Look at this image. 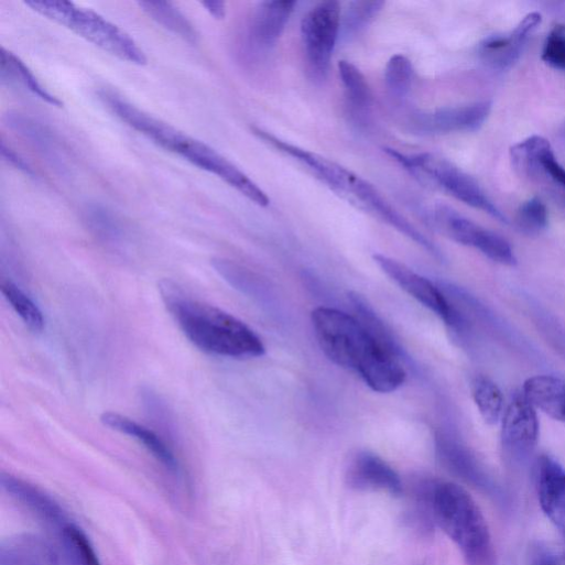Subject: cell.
<instances>
[{
  "mask_svg": "<svg viewBox=\"0 0 565 565\" xmlns=\"http://www.w3.org/2000/svg\"><path fill=\"white\" fill-rule=\"evenodd\" d=\"M548 222V214L545 204L540 198H531L523 203L515 218L518 229L528 236L542 232Z\"/></svg>",
  "mask_w": 565,
  "mask_h": 565,
  "instance_id": "obj_33",
  "label": "cell"
},
{
  "mask_svg": "<svg viewBox=\"0 0 565 565\" xmlns=\"http://www.w3.org/2000/svg\"><path fill=\"white\" fill-rule=\"evenodd\" d=\"M535 481L541 509L552 523L565 529V468L543 455L536 463Z\"/></svg>",
  "mask_w": 565,
  "mask_h": 565,
  "instance_id": "obj_15",
  "label": "cell"
},
{
  "mask_svg": "<svg viewBox=\"0 0 565 565\" xmlns=\"http://www.w3.org/2000/svg\"><path fill=\"white\" fill-rule=\"evenodd\" d=\"M523 395L534 409L565 423V381L553 376H535L523 385Z\"/></svg>",
  "mask_w": 565,
  "mask_h": 565,
  "instance_id": "obj_20",
  "label": "cell"
},
{
  "mask_svg": "<svg viewBox=\"0 0 565 565\" xmlns=\"http://www.w3.org/2000/svg\"><path fill=\"white\" fill-rule=\"evenodd\" d=\"M564 555H565V553H564Z\"/></svg>",
  "mask_w": 565,
  "mask_h": 565,
  "instance_id": "obj_38",
  "label": "cell"
},
{
  "mask_svg": "<svg viewBox=\"0 0 565 565\" xmlns=\"http://www.w3.org/2000/svg\"><path fill=\"white\" fill-rule=\"evenodd\" d=\"M434 220L441 231L457 243L474 248L502 265L517 264L513 250L504 238L476 225L452 208L436 207Z\"/></svg>",
  "mask_w": 565,
  "mask_h": 565,
  "instance_id": "obj_9",
  "label": "cell"
},
{
  "mask_svg": "<svg viewBox=\"0 0 565 565\" xmlns=\"http://www.w3.org/2000/svg\"><path fill=\"white\" fill-rule=\"evenodd\" d=\"M374 262L401 290L437 315L457 334L467 328L463 314L453 305L444 291L405 264L383 254H374Z\"/></svg>",
  "mask_w": 565,
  "mask_h": 565,
  "instance_id": "obj_8",
  "label": "cell"
},
{
  "mask_svg": "<svg viewBox=\"0 0 565 565\" xmlns=\"http://www.w3.org/2000/svg\"><path fill=\"white\" fill-rule=\"evenodd\" d=\"M513 160L528 170L541 171L555 184L565 188V169L556 160L550 143L541 137H532L511 150Z\"/></svg>",
  "mask_w": 565,
  "mask_h": 565,
  "instance_id": "obj_21",
  "label": "cell"
},
{
  "mask_svg": "<svg viewBox=\"0 0 565 565\" xmlns=\"http://www.w3.org/2000/svg\"><path fill=\"white\" fill-rule=\"evenodd\" d=\"M385 152L410 173L434 183L457 200L502 224L508 222L503 213L488 198L478 183L447 160L427 153L408 155L393 150Z\"/></svg>",
  "mask_w": 565,
  "mask_h": 565,
  "instance_id": "obj_6",
  "label": "cell"
},
{
  "mask_svg": "<svg viewBox=\"0 0 565 565\" xmlns=\"http://www.w3.org/2000/svg\"><path fill=\"white\" fill-rule=\"evenodd\" d=\"M2 482L9 492L46 522L59 528L68 523L62 507L37 487L10 475H4Z\"/></svg>",
  "mask_w": 565,
  "mask_h": 565,
  "instance_id": "obj_22",
  "label": "cell"
},
{
  "mask_svg": "<svg viewBox=\"0 0 565 565\" xmlns=\"http://www.w3.org/2000/svg\"><path fill=\"white\" fill-rule=\"evenodd\" d=\"M85 220L89 228L105 240L118 241L123 236V228L117 215L102 205H89L85 209Z\"/></svg>",
  "mask_w": 565,
  "mask_h": 565,
  "instance_id": "obj_31",
  "label": "cell"
},
{
  "mask_svg": "<svg viewBox=\"0 0 565 565\" xmlns=\"http://www.w3.org/2000/svg\"><path fill=\"white\" fill-rule=\"evenodd\" d=\"M141 9L157 24L184 41L196 44L198 33L188 19L172 3L141 2Z\"/></svg>",
  "mask_w": 565,
  "mask_h": 565,
  "instance_id": "obj_25",
  "label": "cell"
},
{
  "mask_svg": "<svg viewBox=\"0 0 565 565\" xmlns=\"http://www.w3.org/2000/svg\"><path fill=\"white\" fill-rule=\"evenodd\" d=\"M435 450L439 463L454 476L479 491L504 502L506 495L483 469L477 458L457 439L444 433L435 436Z\"/></svg>",
  "mask_w": 565,
  "mask_h": 565,
  "instance_id": "obj_11",
  "label": "cell"
},
{
  "mask_svg": "<svg viewBox=\"0 0 565 565\" xmlns=\"http://www.w3.org/2000/svg\"><path fill=\"white\" fill-rule=\"evenodd\" d=\"M340 28V6L334 0L317 4L302 21L301 33L307 68L317 82L327 77Z\"/></svg>",
  "mask_w": 565,
  "mask_h": 565,
  "instance_id": "obj_7",
  "label": "cell"
},
{
  "mask_svg": "<svg viewBox=\"0 0 565 565\" xmlns=\"http://www.w3.org/2000/svg\"><path fill=\"white\" fill-rule=\"evenodd\" d=\"M415 70L412 63L403 55H394L387 64L384 80L388 91L398 99L405 98L413 86Z\"/></svg>",
  "mask_w": 565,
  "mask_h": 565,
  "instance_id": "obj_30",
  "label": "cell"
},
{
  "mask_svg": "<svg viewBox=\"0 0 565 565\" xmlns=\"http://www.w3.org/2000/svg\"><path fill=\"white\" fill-rule=\"evenodd\" d=\"M339 76L346 97L358 112H366L371 106V91L362 73L351 63L341 61L338 64Z\"/></svg>",
  "mask_w": 565,
  "mask_h": 565,
  "instance_id": "obj_27",
  "label": "cell"
},
{
  "mask_svg": "<svg viewBox=\"0 0 565 565\" xmlns=\"http://www.w3.org/2000/svg\"><path fill=\"white\" fill-rule=\"evenodd\" d=\"M296 2L291 0H271L263 2L257 9L251 29L250 37L252 44L261 51L273 48L281 36L294 12Z\"/></svg>",
  "mask_w": 565,
  "mask_h": 565,
  "instance_id": "obj_18",
  "label": "cell"
},
{
  "mask_svg": "<svg viewBox=\"0 0 565 565\" xmlns=\"http://www.w3.org/2000/svg\"><path fill=\"white\" fill-rule=\"evenodd\" d=\"M490 111L488 101L443 108L421 117L420 126L432 134L475 132L483 126Z\"/></svg>",
  "mask_w": 565,
  "mask_h": 565,
  "instance_id": "obj_16",
  "label": "cell"
},
{
  "mask_svg": "<svg viewBox=\"0 0 565 565\" xmlns=\"http://www.w3.org/2000/svg\"><path fill=\"white\" fill-rule=\"evenodd\" d=\"M346 478L350 487L359 490H379L399 497L404 491L398 472L381 457L357 452L349 460Z\"/></svg>",
  "mask_w": 565,
  "mask_h": 565,
  "instance_id": "obj_13",
  "label": "cell"
},
{
  "mask_svg": "<svg viewBox=\"0 0 565 565\" xmlns=\"http://www.w3.org/2000/svg\"><path fill=\"white\" fill-rule=\"evenodd\" d=\"M59 550L63 565H101L87 535L73 523L61 528Z\"/></svg>",
  "mask_w": 565,
  "mask_h": 565,
  "instance_id": "obj_24",
  "label": "cell"
},
{
  "mask_svg": "<svg viewBox=\"0 0 565 565\" xmlns=\"http://www.w3.org/2000/svg\"><path fill=\"white\" fill-rule=\"evenodd\" d=\"M25 4L122 61L139 66L148 64L144 52L129 34L91 10L65 0H28Z\"/></svg>",
  "mask_w": 565,
  "mask_h": 565,
  "instance_id": "obj_5",
  "label": "cell"
},
{
  "mask_svg": "<svg viewBox=\"0 0 565 565\" xmlns=\"http://www.w3.org/2000/svg\"><path fill=\"white\" fill-rule=\"evenodd\" d=\"M542 61L551 68L565 73V25L555 26L547 35Z\"/></svg>",
  "mask_w": 565,
  "mask_h": 565,
  "instance_id": "obj_34",
  "label": "cell"
},
{
  "mask_svg": "<svg viewBox=\"0 0 565 565\" xmlns=\"http://www.w3.org/2000/svg\"><path fill=\"white\" fill-rule=\"evenodd\" d=\"M472 398L480 415L488 424H496L502 414L503 398L498 385L486 377L472 382Z\"/></svg>",
  "mask_w": 565,
  "mask_h": 565,
  "instance_id": "obj_28",
  "label": "cell"
},
{
  "mask_svg": "<svg viewBox=\"0 0 565 565\" xmlns=\"http://www.w3.org/2000/svg\"><path fill=\"white\" fill-rule=\"evenodd\" d=\"M99 97L122 122L159 146L216 175L258 206L270 205L268 195L253 181L209 145L141 111L115 91L101 90Z\"/></svg>",
  "mask_w": 565,
  "mask_h": 565,
  "instance_id": "obj_2",
  "label": "cell"
},
{
  "mask_svg": "<svg viewBox=\"0 0 565 565\" xmlns=\"http://www.w3.org/2000/svg\"><path fill=\"white\" fill-rule=\"evenodd\" d=\"M2 156L9 164L14 166L17 170L31 176L35 175L31 165L6 143H2Z\"/></svg>",
  "mask_w": 565,
  "mask_h": 565,
  "instance_id": "obj_35",
  "label": "cell"
},
{
  "mask_svg": "<svg viewBox=\"0 0 565 565\" xmlns=\"http://www.w3.org/2000/svg\"><path fill=\"white\" fill-rule=\"evenodd\" d=\"M431 503L434 523L457 545L468 565H497L487 521L463 487L434 479Z\"/></svg>",
  "mask_w": 565,
  "mask_h": 565,
  "instance_id": "obj_4",
  "label": "cell"
},
{
  "mask_svg": "<svg viewBox=\"0 0 565 565\" xmlns=\"http://www.w3.org/2000/svg\"><path fill=\"white\" fill-rule=\"evenodd\" d=\"M539 437L535 409L522 394H515L503 415L501 443L507 457L517 464L533 453Z\"/></svg>",
  "mask_w": 565,
  "mask_h": 565,
  "instance_id": "obj_10",
  "label": "cell"
},
{
  "mask_svg": "<svg viewBox=\"0 0 565 565\" xmlns=\"http://www.w3.org/2000/svg\"><path fill=\"white\" fill-rule=\"evenodd\" d=\"M383 2H354L348 7L341 20L340 33L349 37L359 34L381 12Z\"/></svg>",
  "mask_w": 565,
  "mask_h": 565,
  "instance_id": "obj_32",
  "label": "cell"
},
{
  "mask_svg": "<svg viewBox=\"0 0 565 565\" xmlns=\"http://www.w3.org/2000/svg\"><path fill=\"white\" fill-rule=\"evenodd\" d=\"M347 199L357 204L361 209L369 211L392 228H395L399 232L403 233L430 253L439 257V251L435 245L395 210L368 181L356 176Z\"/></svg>",
  "mask_w": 565,
  "mask_h": 565,
  "instance_id": "obj_12",
  "label": "cell"
},
{
  "mask_svg": "<svg viewBox=\"0 0 565 565\" xmlns=\"http://www.w3.org/2000/svg\"><path fill=\"white\" fill-rule=\"evenodd\" d=\"M0 565H62V554L46 537L23 533L2 543Z\"/></svg>",
  "mask_w": 565,
  "mask_h": 565,
  "instance_id": "obj_17",
  "label": "cell"
},
{
  "mask_svg": "<svg viewBox=\"0 0 565 565\" xmlns=\"http://www.w3.org/2000/svg\"><path fill=\"white\" fill-rule=\"evenodd\" d=\"M203 7L218 21L226 18V3L219 2V0H209V2H204Z\"/></svg>",
  "mask_w": 565,
  "mask_h": 565,
  "instance_id": "obj_37",
  "label": "cell"
},
{
  "mask_svg": "<svg viewBox=\"0 0 565 565\" xmlns=\"http://www.w3.org/2000/svg\"><path fill=\"white\" fill-rule=\"evenodd\" d=\"M349 300L359 316V320L367 328V330L388 350L394 354L398 358L402 355L398 341L394 339L392 333L388 329L387 325L377 315L368 301L359 293H349Z\"/></svg>",
  "mask_w": 565,
  "mask_h": 565,
  "instance_id": "obj_26",
  "label": "cell"
},
{
  "mask_svg": "<svg viewBox=\"0 0 565 565\" xmlns=\"http://www.w3.org/2000/svg\"><path fill=\"white\" fill-rule=\"evenodd\" d=\"M530 565H561L556 556L545 546L536 545L531 553Z\"/></svg>",
  "mask_w": 565,
  "mask_h": 565,
  "instance_id": "obj_36",
  "label": "cell"
},
{
  "mask_svg": "<svg viewBox=\"0 0 565 565\" xmlns=\"http://www.w3.org/2000/svg\"><path fill=\"white\" fill-rule=\"evenodd\" d=\"M101 422L112 430L135 438L169 470L178 472L180 465L175 455L165 442L152 430L128 416L115 412L104 413L101 415Z\"/></svg>",
  "mask_w": 565,
  "mask_h": 565,
  "instance_id": "obj_19",
  "label": "cell"
},
{
  "mask_svg": "<svg viewBox=\"0 0 565 565\" xmlns=\"http://www.w3.org/2000/svg\"><path fill=\"white\" fill-rule=\"evenodd\" d=\"M161 293L182 332L199 349L237 359L258 358L265 354L261 338L235 316L192 298L169 281L161 284Z\"/></svg>",
  "mask_w": 565,
  "mask_h": 565,
  "instance_id": "obj_3",
  "label": "cell"
},
{
  "mask_svg": "<svg viewBox=\"0 0 565 565\" xmlns=\"http://www.w3.org/2000/svg\"><path fill=\"white\" fill-rule=\"evenodd\" d=\"M312 323L325 356L338 367L357 372L371 390L390 393L405 382L400 358L359 319L335 308L318 307L312 313Z\"/></svg>",
  "mask_w": 565,
  "mask_h": 565,
  "instance_id": "obj_1",
  "label": "cell"
},
{
  "mask_svg": "<svg viewBox=\"0 0 565 565\" xmlns=\"http://www.w3.org/2000/svg\"><path fill=\"white\" fill-rule=\"evenodd\" d=\"M0 290L32 330L36 333L44 330L45 318L42 311L17 284L11 281H2Z\"/></svg>",
  "mask_w": 565,
  "mask_h": 565,
  "instance_id": "obj_29",
  "label": "cell"
},
{
  "mask_svg": "<svg viewBox=\"0 0 565 565\" xmlns=\"http://www.w3.org/2000/svg\"><path fill=\"white\" fill-rule=\"evenodd\" d=\"M0 61H2V63H0L2 67L0 68H2V80L4 83L22 85L43 101L54 107H63V102L48 93L30 68L13 53L2 48V51H0Z\"/></svg>",
  "mask_w": 565,
  "mask_h": 565,
  "instance_id": "obj_23",
  "label": "cell"
},
{
  "mask_svg": "<svg viewBox=\"0 0 565 565\" xmlns=\"http://www.w3.org/2000/svg\"><path fill=\"white\" fill-rule=\"evenodd\" d=\"M541 22L540 14L531 13L510 34L486 39L479 46L481 59L496 69L509 68L519 59L526 41Z\"/></svg>",
  "mask_w": 565,
  "mask_h": 565,
  "instance_id": "obj_14",
  "label": "cell"
}]
</instances>
